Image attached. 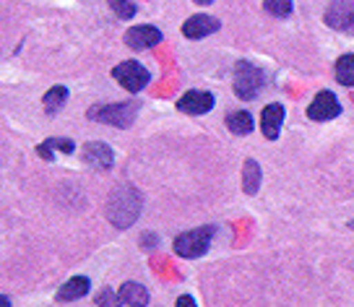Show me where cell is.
<instances>
[{
  "label": "cell",
  "instance_id": "cell-21",
  "mask_svg": "<svg viewBox=\"0 0 354 307\" xmlns=\"http://www.w3.org/2000/svg\"><path fill=\"white\" fill-rule=\"evenodd\" d=\"M110 8L118 13L120 19H133V16L138 13V6H136L133 0H110Z\"/></svg>",
  "mask_w": 354,
  "mask_h": 307
},
{
  "label": "cell",
  "instance_id": "cell-20",
  "mask_svg": "<svg viewBox=\"0 0 354 307\" xmlns=\"http://www.w3.org/2000/svg\"><path fill=\"white\" fill-rule=\"evenodd\" d=\"M263 6L266 11L271 16H277V19H287L292 13V0H263Z\"/></svg>",
  "mask_w": 354,
  "mask_h": 307
},
{
  "label": "cell",
  "instance_id": "cell-14",
  "mask_svg": "<svg viewBox=\"0 0 354 307\" xmlns=\"http://www.w3.org/2000/svg\"><path fill=\"white\" fill-rule=\"evenodd\" d=\"M88 279L86 276H76V279H71L66 284L60 286V292H57V299L60 302H71V299H78V297L88 295Z\"/></svg>",
  "mask_w": 354,
  "mask_h": 307
},
{
  "label": "cell",
  "instance_id": "cell-4",
  "mask_svg": "<svg viewBox=\"0 0 354 307\" xmlns=\"http://www.w3.org/2000/svg\"><path fill=\"white\" fill-rule=\"evenodd\" d=\"M263 73L258 71L255 66H250V63H237V68H234V94L240 99H255V94L263 89Z\"/></svg>",
  "mask_w": 354,
  "mask_h": 307
},
{
  "label": "cell",
  "instance_id": "cell-18",
  "mask_svg": "<svg viewBox=\"0 0 354 307\" xmlns=\"http://www.w3.org/2000/svg\"><path fill=\"white\" fill-rule=\"evenodd\" d=\"M68 99V89L66 86H53L47 94H44V112L47 115H55Z\"/></svg>",
  "mask_w": 354,
  "mask_h": 307
},
{
  "label": "cell",
  "instance_id": "cell-17",
  "mask_svg": "<svg viewBox=\"0 0 354 307\" xmlns=\"http://www.w3.org/2000/svg\"><path fill=\"white\" fill-rule=\"evenodd\" d=\"M336 81L342 86H354V55H342L336 60Z\"/></svg>",
  "mask_w": 354,
  "mask_h": 307
},
{
  "label": "cell",
  "instance_id": "cell-2",
  "mask_svg": "<svg viewBox=\"0 0 354 307\" xmlns=\"http://www.w3.org/2000/svg\"><path fill=\"white\" fill-rule=\"evenodd\" d=\"M88 120L115 125V128H128L136 120V104H97L88 110Z\"/></svg>",
  "mask_w": 354,
  "mask_h": 307
},
{
  "label": "cell",
  "instance_id": "cell-16",
  "mask_svg": "<svg viewBox=\"0 0 354 307\" xmlns=\"http://www.w3.org/2000/svg\"><path fill=\"white\" fill-rule=\"evenodd\" d=\"M227 128L237 133V136H248V133L253 131V118L248 112H230L227 115Z\"/></svg>",
  "mask_w": 354,
  "mask_h": 307
},
{
  "label": "cell",
  "instance_id": "cell-6",
  "mask_svg": "<svg viewBox=\"0 0 354 307\" xmlns=\"http://www.w3.org/2000/svg\"><path fill=\"white\" fill-rule=\"evenodd\" d=\"M326 24L336 32L354 34V3L352 0H331L326 11Z\"/></svg>",
  "mask_w": 354,
  "mask_h": 307
},
{
  "label": "cell",
  "instance_id": "cell-10",
  "mask_svg": "<svg viewBox=\"0 0 354 307\" xmlns=\"http://www.w3.org/2000/svg\"><path fill=\"white\" fill-rule=\"evenodd\" d=\"M162 42V32L156 29V26H133L125 32V44L131 47V50H146V47H154V44Z\"/></svg>",
  "mask_w": 354,
  "mask_h": 307
},
{
  "label": "cell",
  "instance_id": "cell-8",
  "mask_svg": "<svg viewBox=\"0 0 354 307\" xmlns=\"http://www.w3.org/2000/svg\"><path fill=\"white\" fill-rule=\"evenodd\" d=\"M211 107H214V97L209 91H198V89H193L177 99V110L185 112V115H206Z\"/></svg>",
  "mask_w": 354,
  "mask_h": 307
},
{
  "label": "cell",
  "instance_id": "cell-19",
  "mask_svg": "<svg viewBox=\"0 0 354 307\" xmlns=\"http://www.w3.org/2000/svg\"><path fill=\"white\" fill-rule=\"evenodd\" d=\"M66 151V154H71L73 151V141H66V138H50V141H44V143H39L37 146V151H39V156L42 159H53V151Z\"/></svg>",
  "mask_w": 354,
  "mask_h": 307
},
{
  "label": "cell",
  "instance_id": "cell-5",
  "mask_svg": "<svg viewBox=\"0 0 354 307\" xmlns=\"http://www.w3.org/2000/svg\"><path fill=\"white\" fill-rule=\"evenodd\" d=\"M211 234H214L211 227L183 232V234L175 240V252L177 255H183V258H198V255H203V252L209 250Z\"/></svg>",
  "mask_w": 354,
  "mask_h": 307
},
{
  "label": "cell",
  "instance_id": "cell-26",
  "mask_svg": "<svg viewBox=\"0 0 354 307\" xmlns=\"http://www.w3.org/2000/svg\"><path fill=\"white\" fill-rule=\"evenodd\" d=\"M352 230H354V221H352Z\"/></svg>",
  "mask_w": 354,
  "mask_h": 307
},
{
  "label": "cell",
  "instance_id": "cell-7",
  "mask_svg": "<svg viewBox=\"0 0 354 307\" xmlns=\"http://www.w3.org/2000/svg\"><path fill=\"white\" fill-rule=\"evenodd\" d=\"M339 115H342V104H339V99L333 97L331 91H318V97L313 99V104L308 107V118L315 122L333 120Z\"/></svg>",
  "mask_w": 354,
  "mask_h": 307
},
{
  "label": "cell",
  "instance_id": "cell-11",
  "mask_svg": "<svg viewBox=\"0 0 354 307\" xmlns=\"http://www.w3.org/2000/svg\"><path fill=\"white\" fill-rule=\"evenodd\" d=\"M84 162L88 167H94V169H110L115 165V154L107 143H100V141H91L84 146Z\"/></svg>",
  "mask_w": 354,
  "mask_h": 307
},
{
  "label": "cell",
  "instance_id": "cell-25",
  "mask_svg": "<svg viewBox=\"0 0 354 307\" xmlns=\"http://www.w3.org/2000/svg\"><path fill=\"white\" fill-rule=\"evenodd\" d=\"M193 3H198V6H211L214 0H193Z\"/></svg>",
  "mask_w": 354,
  "mask_h": 307
},
{
  "label": "cell",
  "instance_id": "cell-22",
  "mask_svg": "<svg viewBox=\"0 0 354 307\" xmlns=\"http://www.w3.org/2000/svg\"><path fill=\"white\" fill-rule=\"evenodd\" d=\"M177 307H196V302H193V297L190 295H183L180 299H177Z\"/></svg>",
  "mask_w": 354,
  "mask_h": 307
},
{
  "label": "cell",
  "instance_id": "cell-3",
  "mask_svg": "<svg viewBox=\"0 0 354 307\" xmlns=\"http://www.w3.org/2000/svg\"><path fill=\"white\" fill-rule=\"evenodd\" d=\"M112 78L120 84L125 91H131V94H138L141 89L149 84V78H151V73L146 71L141 63H136V60H125V63H120V66L112 68Z\"/></svg>",
  "mask_w": 354,
  "mask_h": 307
},
{
  "label": "cell",
  "instance_id": "cell-9",
  "mask_svg": "<svg viewBox=\"0 0 354 307\" xmlns=\"http://www.w3.org/2000/svg\"><path fill=\"white\" fill-rule=\"evenodd\" d=\"M219 19H214L209 13H198V16H190L188 21L183 24V34L188 37V39H203V37H209V34L219 32Z\"/></svg>",
  "mask_w": 354,
  "mask_h": 307
},
{
  "label": "cell",
  "instance_id": "cell-13",
  "mask_svg": "<svg viewBox=\"0 0 354 307\" xmlns=\"http://www.w3.org/2000/svg\"><path fill=\"white\" fill-rule=\"evenodd\" d=\"M118 305L144 307V305H149V292H146L141 284H136V281H128V284H122L120 292H118Z\"/></svg>",
  "mask_w": 354,
  "mask_h": 307
},
{
  "label": "cell",
  "instance_id": "cell-1",
  "mask_svg": "<svg viewBox=\"0 0 354 307\" xmlns=\"http://www.w3.org/2000/svg\"><path fill=\"white\" fill-rule=\"evenodd\" d=\"M141 209H144L141 193L133 185H118L107 201V219L118 230H128L133 221L141 216Z\"/></svg>",
  "mask_w": 354,
  "mask_h": 307
},
{
  "label": "cell",
  "instance_id": "cell-24",
  "mask_svg": "<svg viewBox=\"0 0 354 307\" xmlns=\"http://www.w3.org/2000/svg\"><path fill=\"white\" fill-rule=\"evenodd\" d=\"M0 307H11V299L6 295H0Z\"/></svg>",
  "mask_w": 354,
  "mask_h": 307
},
{
  "label": "cell",
  "instance_id": "cell-15",
  "mask_svg": "<svg viewBox=\"0 0 354 307\" xmlns=\"http://www.w3.org/2000/svg\"><path fill=\"white\" fill-rule=\"evenodd\" d=\"M243 187L248 196H255L258 187H261V167L255 159H248L243 167Z\"/></svg>",
  "mask_w": 354,
  "mask_h": 307
},
{
  "label": "cell",
  "instance_id": "cell-23",
  "mask_svg": "<svg viewBox=\"0 0 354 307\" xmlns=\"http://www.w3.org/2000/svg\"><path fill=\"white\" fill-rule=\"evenodd\" d=\"M110 299H112V295L110 292H104V295L100 297V302H97V305H115V302H110Z\"/></svg>",
  "mask_w": 354,
  "mask_h": 307
},
{
  "label": "cell",
  "instance_id": "cell-12",
  "mask_svg": "<svg viewBox=\"0 0 354 307\" xmlns=\"http://www.w3.org/2000/svg\"><path fill=\"white\" fill-rule=\"evenodd\" d=\"M281 122H284V107H281V104H268V107L261 112V131H263V136L268 141L279 138Z\"/></svg>",
  "mask_w": 354,
  "mask_h": 307
}]
</instances>
